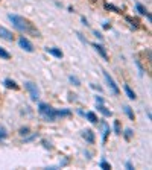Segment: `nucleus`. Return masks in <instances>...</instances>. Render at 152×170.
<instances>
[{
    "label": "nucleus",
    "instance_id": "obj_23",
    "mask_svg": "<svg viewBox=\"0 0 152 170\" xmlns=\"http://www.w3.org/2000/svg\"><path fill=\"white\" fill-rule=\"evenodd\" d=\"M126 169L131 170V169H132V164H131V163H126Z\"/></svg>",
    "mask_w": 152,
    "mask_h": 170
},
{
    "label": "nucleus",
    "instance_id": "obj_5",
    "mask_svg": "<svg viewBox=\"0 0 152 170\" xmlns=\"http://www.w3.org/2000/svg\"><path fill=\"white\" fill-rule=\"evenodd\" d=\"M19 44H20L21 49L26 50V52H34V46H32V43H30L26 37H20V38H19Z\"/></svg>",
    "mask_w": 152,
    "mask_h": 170
},
{
    "label": "nucleus",
    "instance_id": "obj_21",
    "mask_svg": "<svg viewBox=\"0 0 152 170\" xmlns=\"http://www.w3.org/2000/svg\"><path fill=\"white\" fill-rule=\"evenodd\" d=\"M131 135H132V131L131 129H126V138H129Z\"/></svg>",
    "mask_w": 152,
    "mask_h": 170
},
{
    "label": "nucleus",
    "instance_id": "obj_15",
    "mask_svg": "<svg viewBox=\"0 0 152 170\" xmlns=\"http://www.w3.org/2000/svg\"><path fill=\"white\" fill-rule=\"evenodd\" d=\"M0 58H3V59H9V58H11V55L8 53V52L3 49V47H0Z\"/></svg>",
    "mask_w": 152,
    "mask_h": 170
},
{
    "label": "nucleus",
    "instance_id": "obj_17",
    "mask_svg": "<svg viewBox=\"0 0 152 170\" xmlns=\"http://www.w3.org/2000/svg\"><path fill=\"white\" fill-rule=\"evenodd\" d=\"M100 169H104V170H110V169H111V165L106 163L105 159H102V161H100Z\"/></svg>",
    "mask_w": 152,
    "mask_h": 170
},
{
    "label": "nucleus",
    "instance_id": "obj_12",
    "mask_svg": "<svg viewBox=\"0 0 152 170\" xmlns=\"http://www.w3.org/2000/svg\"><path fill=\"white\" fill-rule=\"evenodd\" d=\"M5 85L8 87V88H12V90H17V88H19V85H17L14 81H11V79H5Z\"/></svg>",
    "mask_w": 152,
    "mask_h": 170
},
{
    "label": "nucleus",
    "instance_id": "obj_8",
    "mask_svg": "<svg viewBox=\"0 0 152 170\" xmlns=\"http://www.w3.org/2000/svg\"><path fill=\"white\" fill-rule=\"evenodd\" d=\"M93 47H95V49H96V52H99V55L102 56V58L108 61V55H106V52H105V49H104V47H102L100 44H93Z\"/></svg>",
    "mask_w": 152,
    "mask_h": 170
},
{
    "label": "nucleus",
    "instance_id": "obj_14",
    "mask_svg": "<svg viewBox=\"0 0 152 170\" xmlns=\"http://www.w3.org/2000/svg\"><path fill=\"white\" fill-rule=\"evenodd\" d=\"M97 110H99V111H100V112H102V114H104V116H106V117H108V116H111V111L105 110V106L102 105V103H99V106H97Z\"/></svg>",
    "mask_w": 152,
    "mask_h": 170
},
{
    "label": "nucleus",
    "instance_id": "obj_3",
    "mask_svg": "<svg viewBox=\"0 0 152 170\" xmlns=\"http://www.w3.org/2000/svg\"><path fill=\"white\" fill-rule=\"evenodd\" d=\"M104 76H105V79H106V84H108L110 90H111V93H113L114 96H119V94H120V90H119L117 84L114 82V79L110 76V73H108V72H104Z\"/></svg>",
    "mask_w": 152,
    "mask_h": 170
},
{
    "label": "nucleus",
    "instance_id": "obj_6",
    "mask_svg": "<svg viewBox=\"0 0 152 170\" xmlns=\"http://www.w3.org/2000/svg\"><path fill=\"white\" fill-rule=\"evenodd\" d=\"M0 38H3V40H6V41H14L12 32L8 30L6 28H3V26H0Z\"/></svg>",
    "mask_w": 152,
    "mask_h": 170
},
{
    "label": "nucleus",
    "instance_id": "obj_1",
    "mask_svg": "<svg viewBox=\"0 0 152 170\" xmlns=\"http://www.w3.org/2000/svg\"><path fill=\"white\" fill-rule=\"evenodd\" d=\"M38 111H40V114L43 116V119H44V120H47V121H53V120H56L58 117L70 116V111H69V110L56 111V110H53L50 105H47V103H40Z\"/></svg>",
    "mask_w": 152,
    "mask_h": 170
},
{
    "label": "nucleus",
    "instance_id": "obj_11",
    "mask_svg": "<svg viewBox=\"0 0 152 170\" xmlns=\"http://www.w3.org/2000/svg\"><path fill=\"white\" fill-rule=\"evenodd\" d=\"M87 119H88V121H91V123H97V116L95 114V112H91V111H88L87 112Z\"/></svg>",
    "mask_w": 152,
    "mask_h": 170
},
{
    "label": "nucleus",
    "instance_id": "obj_4",
    "mask_svg": "<svg viewBox=\"0 0 152 170\" xmlns=\"http://www.w3.org/2000/svg\"><path fill=\"white\" fill-rule=\"evenodd\" d=\"M24 88L29 91L30 97H32L34 100H37L40 97V90L37 88V85H35V84H32V82H24Z\"/></svg>",
    "mask_w": 152,
    "mask_h": 170
},
{
    "label": "nucleus",
    "instance_id": "obj_16",
    "mask_svg": "<svg viewBox=\"0 0 152 170\" xmlns=\"http://www.w3.org/2000/svg\"><path fill=\"white\" fill-rule=\"evenodd\" d=\"M123 110H125V112H126V116L129 117V119L134 120V112L131 111V108H129V106H123Z\"/></svg>",
    "mask_w": 152,
    "mask_h": 170
},
{
    "label": "nucleus",
    "instance_id": "obj_20",
    "mask_svg": "<svg viewBox=\"0 0 152 170\" xmlns=\"http://www.w3.org/2000/svg\"><path fill=\"white\" fill-rule=\"evenodd\" d=\"M70 81H71V82H73V84H75V85H81V82H79L78 79H76V77H73V76H70Z\"/></svg>",
    "mask_w": 152,
    "mask_h": 170
},
{
    "label": "nucleus",
    "instance_id": "obj_19",
    "mask_svg": "<svg viewBox=\"0 0 152 170\" xmlns=\"http://www.w3.org/2000/svg\"><path fill=\"white\" fill-rule=\"evenodd\" d=\"M114 131H116V134H120V128H119V121H114Z\"/></svg>",
    "mask_w": 152,
    "mask_h": 170
},
{
    "label": "nucleus",
    "instance_id": "obj_9",
    "mask_svg": "<svg viewBox=\"0 0 152 170\" xmlns=\"http://www.w3.org/2000/svg\"><path fill=\"white\" fill-rule=\"evenodd\" d=\"M125 93H126V96H128V97L131 99V100H135L137 96H135V93H134V91L131 90V87H129V85H125Z\"/></svg>",
    "mask_w": 152,
    "mask_h": 170
},
{
    "label": "nucleus",
    "instance_id": "obj_13",
    "mask_svg": "<svg viewBox=\"0 0 152 170\" xmlns=\"http://www.w3.org/2000/svg\"><path fill=\"white\" fill-rule=\"evenodd\" d=\"M137 11L140 12L141 15H147V17H149V14H147V11H146V8L143 6V5H140V3H137Z\"/></svg>",
    "mask_w": 152,
    "mask_h": 170
},
{
    "label": "nucleus",
    "instance_id": "obj_22",
    "mask_svg": "<svg viewBox=\"0 0 152 170\" xmlns=\"http://www.w3.org/2000/svg\"><path fill=\"white\" fill-rule=\"evenodd\" d=\"M20 134H21V135H26V134H28V128L21 129V131H20Z\"/></svg>",
    "mask_w": 152,
    "mask_h": 170
},
{
    "label": "nucleus",
    "instance_id": "obj_10",
    "mask_svg": "<svg viewBox=\"0 0 152 170\" xmlns=\"http://www.w3.org/2000/svg\"><path fill=\"white\" fill-rule=\"evenodd\" d=\"M47 52L53 56H56V58H62V52L59 49H55V47H52V49H47Z\"/></svg>",
    "mask_w": 152,
    "mask_h": 170
},
{
    "label": "nucleus",
    "instance_id": "obj_18",
    "mask_svg": "<svg viewBox=\"0 0 152 170\" xmlns=\"http://www.w3.org/2000/svg\"><path fill=\"white\" fill-rule=\"evenodd\" d=\"M8 137V132L5 128H0V140H5V138Z\"/></svg>",
    "mask_w": 152,
    "mask_h": 170
},
{
    "label": "nucleus",
    "instance_id": "obj_2",
    "mask_svg": "<svg viewBox=\"0 0 152 170\" xmlns=\"http://www.w3.org/2000/svg\"><path fill=\"white\" fill-rule=\"evenodd\" d=\"M8 17H9L11 23L14 24V28L17 30H20V32H32V33H35V37H38V32L34 30V28L30 26V23L26 18H23L20 15H15V14H9Z\"/></svg>",
    "mask_w": 152,
    "mask_h": 170
},
{
    "label": "nucleus",
    "instance_id": "obj_7",
    "mask_svg": "<svg viewBox=\"0 0 152 170\" xmlns=\"http://www.w3.org/2000/svg\"><path fill=\"white\" fill-rule=\"evenodd\" d=\"M82 137L85 138L88 143H93V141H95V134H93V131H90V129H85V131H84V132H82Z\"/></svg>",
    "mask_w": 152,
    "mask_h": 170
}]
</instances>
